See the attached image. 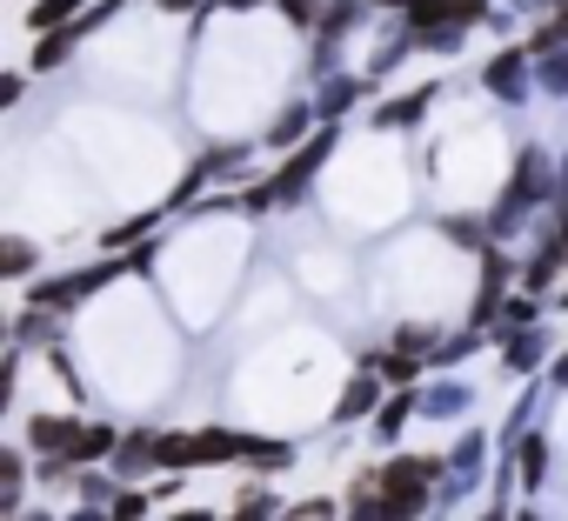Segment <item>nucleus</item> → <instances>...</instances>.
Masks as SVG:
<instances>
[{"label": "nucleus", "mask_w": 568, "mask_h": 521, "mask_svg": "<svg viewBox=\"0 0 568 521\" xmlns=\"http://www.w3.org/2000/svg\"><path fill=\"white\" fill-rule=\"evenodd\" d=\"M541 194H548V161H541V154H521V167H515V187H508V201H501V221H508L515 207L541 201Z\"/></svg>", "instance_id": "1"}, {"label": "nucleus", "mask_w": 568, "mask_h": 521, "mask_svg": "<svg viewBox=\"0 0 568 521\" xmlns=\"http://www.w3.org/2000/svg\"><path fill=\"white\" fill-rule=\"evenodd\" d=\"M81 435H88L81 421H54V415H34V421H28V441H34L41 454H61V461L74 454V441H81Z\"/></svg>", "instance_id": "2"}, {"label": "nucleus", "mask_w": 568, "mask_h": 521, "mask_svg": "<svg viewBox=\"0 0 568 521\" xmlns=\"http://www.w3.org/2000/svg\"><path fill=\"white\" fill-rule=\"evenodd\" d=\"M428 101H435V81H428V88H415V94H402V101H395V108H382L375 121H382V127H408L415 114H428Z\"/></svg>", "instance_id": "3"}, {"label": "nucleus", "mask_w": 568, "mask_h": 521, "mask_svg": "<svg viewBox=\"0 0 568 521\" xmlns=\"http://www.w3.org/2000/svg\"><path fill=\"white\" fill-rule=\"evenodd\" d=\"M101 454H121V435H114L108 421H101V428H88V435L74 441V454H68V461H101Z\"/></svg>", "instance_id": "4"}, {"label": "nucleus", "mask_w": 568, "mask_h": 521, "mask_svg": "<svg viewBox=\"0 0 568 521\" xmlns=\"http://www.w3.org/2000/svg\"><path fill=\"white\" fill-rule=\"evenodd\" d=\"M74 8H81V0H34V8H28V28H34V34H48V28H61Z\"/></svg>", "instance_id": "5"}, {"label": "nucleus", "mask_w": 568, "mask_h": 521, "mask_svg": "<svg viewBox=\"0 0 568 521\" xmlns=\"http://www.w3.org/2000/svg\"><path fill=\"white\" fill-rule=\"evenodd\" d=\"M541 474H548V441H541V435H528V441H521V481L535 488Z\"/></svg>", "instance_id": "6"}, {"label": "nucleus", "mask_w": 568, "mask_h": 521, "mask_svg": "<svg viewBox=\"0 0 568 521\" xmlns=\"http://www.w3.org/2000/svg\"><path fill=\"white\" fill-rule=\"evenodd\" d=\"M375 395H382V388H375V375H355V381H348V401H342V421H355Z\"/></svg>", "instance_id": "7"}, {"label": "nucleus", "mask_w": 568, "mask_h": 521, "mask_svg": "<svg viewBox=\"0 0 568 521\" xmlns=\"http://www.w3.org/2000/svg\"><path fill=\"white\" fill-rule=\"evenodd\" d=\"M488 88H501V94H515V88H521V54H501V61L488 68Z\"/></svg>", "instance_id": "8"}, {"label": "nucleus", "mask_w": 568, "mask_h": 521, "mask_svg": "<svg viewBox=\"0 0 568 521\" xmlns=\"http://www.w3.org/2000/svg\"><path fill=\"white\" fill-rule=\"evenodd\" d=\"M234 521H274V494L247 488V494H241V508H234Z\"/></svg>", "instance_id": "9"}, {"label": "nucleus", "mask_w": 568, "mask_h": 521, "mask_svg": "<svg viewBox=\"0 0 568 521\" xmlns=\"http://www.w3.org/2000/svg\"><path fill=\"white\" fill-rule=\"evenodd\" d=\"M302 127H308V108H288V114H281V121L267 127V141H274V147H288V141H295Z\"/></svg>", "instance_id": "10"}, {"label": "nucleus", "mask_w": 568, "mask_h": 521, "mask_svg": "<svg viewBox=\"0 0 568 521\" xmlns=\"http://www.w3.org/2000/svg\"><path fill=\"white\" fill-rule=\"evenodd\" d=\"M0 268H8V275H28V268H34V247H28V241H8V247H0Z\"/></svg>", "instance_id": "11"}, {"label": "nucleus", "mask_w": 568, "mask_h": 521, "mask_svg": "<svg viewBox=\"0 0 568 521\" xmlns=\"http://www.w3.org/2000/svg\"><path fill=\"white\" fill-rule=\"evenodd\" d=\"M61 54H68V34L41 41V48H34V68H41V74H54V61H61Z\"/></svg>", "instance_id": "12"}, {"label": "nucleus", "mask_w": 568, "mask_h": 521, "mask_svg": "<svg viewBox=\"0 0 568 521\" xmlns=\"http://www.w3.org/2000/svg\"><path fill=\"white\" fill-rule=\"evenodd\" d=\"M141 514H148V501H141V494H121V501L108 508V521H141Z\"/></svg>", "instance_id": "13"}, {"label": "nucleus", "mask_w": 568, "mask_h": 521, "mask_svg": "<svg viewBox=\"0 0 568 521\" xmlns=\"http://www.w3.org/2000/svg\"><path fill=\"white\" fill-rule=\"evenodd\" d=\"M288 521H335V501H302Z\"/></svg>", "instance_id": "14"}, {"label": "nucleus", "mask_w": 568, "mask_h": 521, "mask_svg": "<svg viewBox=\"0 0 568 521\" xmlns=\"http://www.w3.org/2000/svg\"><path fill=\"white\" fill-rule=\"evenodd\" d=\"M281 8H288V21H302V28H308V21H315V8H322V0H281Z\"/></svg>", "instance_id": "15"}, {"label": "nucleus", "mask_w": 568, "mask_h": 521, "mask_svg": "<svg viewBox=\"0 0 568 521\" xmlns=\"http://www.w3.org/2000/svg\"><path fill=\"white\" fill-rule=\"evenodd\" d=\"M174 521H214V514H174Z\"/></svg>", "instance_id": "16"}, {"label": "nucleus", "mask_w": 568, "mask_h": 521, "mask_svg": "<svg viewBox=\"0 0 568 521\" xmlns=\"http://www.w3.org/2000/svg\"><path fill=\"white\" fill-rule=\"evenodd\" d=\"M161 8H168V14H174V8H187V0H161Z\"/></svg>", "instance_id": "17"}, {"label": "nucleus", "mask_w": 568, "mask_h": 521, "mask_svg": "<svg viewBox=\"0 0 568 521\" xmlns=\"http://www.w3.org/2000/svg\"><path fill=\"white\" fill-rule=\"evenodd\" d=\"M555 381H568V361H561V368H555Z\"/></svg>", "instance_id": "18"}, {"label": "nucleus", "mask_w": 568, "mask_h": 521, "mask_svg": "<svg viewBox=\"0 0 568 521\" xmlns=\"http://www.w3.org/2000/svg\"><path fill=\"white\" fill-rule=\"evenodd\" d=\"M74 521H101V514H74Z\"/></svg>", "instance_id": "19"}, {"label": "nucleus", "mask_w": 568, "mask_h": 521, "mask_svg": "<svg viewBox=\"0 0 568 521\" xmlns=\"http://www.w3.org/2000/svg\"><path fill=\"white\" fill-rule=\"evenodd\" d=\"M21 521H48V514H21Z\"/></svg>", "instance_id": "20"}, {"label": "nucleus", "mask_w": 568, "mask_h": 521, "mask_svg": "<svg viewBox=\"0 0 568 521\" xmlns=\"http://www.w3.org/2000/svg\"><path fill=\"white\" fill-rule=\"evenodd\" d=\"M488 521H501V514H488Z\"/></svg>", "instance_id": "21"}]
</instances>
